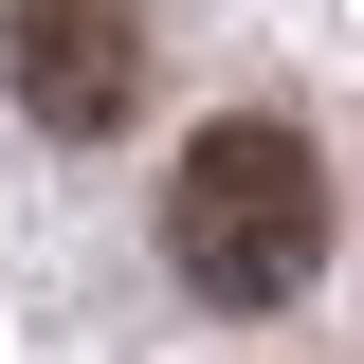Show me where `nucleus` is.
<instances>
[{"label":"nucleus","mask_w":364,"mask_h":364,"mask_svg":"<svg viewBox=\"0 0 364 364\" xmlns=\"http://www.w3.org/2000/svg\"><path fill=\"white\" fill-rule=\"evenodd\" d=\"M164 273L200 310H291L328 273V164L310 128H273V109H219V128L164 164Z\"/></svg>","instance_id":"f257e3e1"},{"label":"nucleus","mask_w":364,"mask_h":364,"mask_svg":"<svg viewBox=\"0 0 364 364\" xmlns=\"http://www.w3.org/2000/svg\"><path fill=\"white\" fill-rule=\"evenodd\" d=\"M0 91L55 146H109L146 109V0H0Z\"/></svg>","instance_id":"f03ea898"}]
</instances>
